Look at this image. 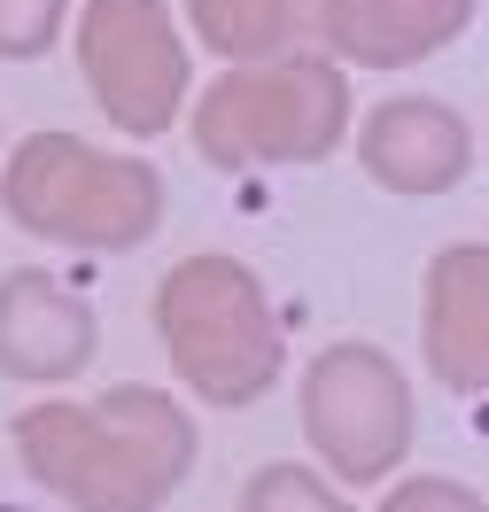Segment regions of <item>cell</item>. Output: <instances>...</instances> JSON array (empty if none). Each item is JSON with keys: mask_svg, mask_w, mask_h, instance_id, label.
Masks as SVG:
<instances>
[{"mask_svg": "<svg viewBox=\"0 0 489 512\" xmlns=\"http://www.w3.org/2000/svg\"><path fill=\"white\" fill-rule=\"evenodd\" d=\"M16 458L63 512H163L195 474V419L171 388H101L94 404L47 396L16 412Z\"/></svg>", "mask_w": 489, "mask_h": 512, "instance_id": "obj_1", "label": "cell"}, {"mask_svg": "<svg viewBox=\"0 0 489 512\" xmlns=\"http://www.w3.org/2000/svg\"><path fill=\"white\" fill-rule=\"evenodd\" d=\"M156 334L187 396L210 412H249L280 381V319L264 295L257 264L226 249L179 256L156 280Z\"/></svg>", "mask_w": 489, "mask_h": 512, "instance_id": "obj_2", "label": "cell"}, {"mask_svg": "<svg viewBox=\"0 0 489 512\" xmlns=\"http://www.w3.org/2000/svg\"><path fill=\"white\" fill-rule=\"evenodd\" d=\"M350 70L295 47L272 63H233L226 78H210L195 101V156L210 171H257V163H326L350 140Z\"/></svg>", "mask_w": 489, "mask_h": 512, "instance_id": "obj_3", "label": "cell"}, {"mask_svg": "<svg viewBox=\"0 0 489 512\" xmlns=\"http://www.w3.org/2000/svg\"><path fill=\"white\" fill-rule=\"evenodd\" d=\"M0 210L32 241L117 256L163 225V171L140 156H109L78 132H32L0 171Z\"/></svg>", "mask_w": 489, "mask_h": 512, "instance_id": "obj_4", "label": "cell"}, {"mask_svg": "<svg viewBox=\"0 0 489 512\" xmlns=\"http://www.w3.org/2000/svg\"><path fill=\"white\" fill-rule=\"evenodd\" d=\"M303 443L326 458L342 489H373L404 466L412 450V381L389 350L373 342H326L303 365Z\"/></svg>", "mask_w": 489, "mask_h": 512, "instance_id": "obj_5", "label": "cell"}, {"mask_svg": "<svg viewBox=\"0 0 489 512\" xmlns=\"http://www.w3.org/2000/svg\"><path fill=\"white\" fill-rule=\"evenodd\" d=\"M78 70L94 86L101 117L132 140H156L187 117V47L163 0H86L78 16Z\"/></svg>", "mask_w": 489, "mask_h": 512, "instance_id": "obj_6", "label": "cell"}, {"mask_svg": "<svg viewBox=\"0 0 489 512\" xmlns=\"http://www.w3.org/2000/svg\"><path fill=\"white\" fill-rule=\"evenodd\" d=\"M101 350V319L86 295H70L47 264H16L0 280V373L8 381H78Z\"/></svg>", "mask_w": 489, "mask_h": 512, "instance_id": "obj_7", "label": "cell"}, {"mask_svg": "<svg viewBox=\"0 0 489 512\" xmlns=\"http://www.w3.org/2000/svg\"><path fill=\"white\" fill-rule=\"evenodd\" d=\"M358 163L389 194H451L474 171V132L451 101L404 94V101H381L358 125Z\"/></svg>", "mask_w": 489, "mask_h": 512, "instance_id": "obj_8", "label": "cell"}, {"mask_svg": "<svg viewBox=\"0 0 489 512\" xmlns=\"http://www.w3.org/2000/svg\"><path fill=\"white\" fill-rule=\"evenodd\" d=\"M420 350L451 396H489V241H451L427 264Z\"/></svg>", "mask_w": 489, "mask_h": 512, "instance_id": "obj_9", "label": "cell"}, {"mask_svg": "<svg viewBox=\"0 0 489 512\" xmlns=\"http://www.w3.org/2000/svg\"><path fill=\"white\" fill-rule=\"evenodd\" d=\"M482 0H326L319 16V55L365 70H404L443 55Z\"/></svg>", "mask_w": 489, "mask_h": 512, "instance_id": "obj_10", "label": "cell"}, {"mask_svg": "<svg viewBox=\"0 0 489 512\" xmlns=\"http://www.w3.org/2000/svg\"><path fill=\"white\" fill-rule=\"evenodd\" d=\"M326 0H187V24L226 63H272L295 47H319Z\"/></svg>", "mask_w": 489, "mask_h": 512, "instance_id": "obj_11", "label": "cell"}, {"mask_svg": "<svg viewBox=\"0 0 489 512\" xmlns=\"http://www.w3.org/2000/svg\"><path fill=\"white\" fill-rule=\"evenodd\" d=\"M241 512H358L342 489L326 474H311V466H257V474L241 481Z\"/></svg>", "mask_w": 489, "mask_h": 512, "instance_id": "obj_12", "label": "cell"}, {"mask_svg": "<svg viewBox=\"0 0 489 512\" xmlns=\"http://www.w3.org/2000/svg\"><path fill=\"white\" fill-rule=\"evenodd\" d=\"M63 24H70V0H0V63L55 55Z\"/></svg>", "mask_w": 489, "mask_h": 512, "instance_id": "obj_13", "label": "cell"}, {"mask_svg": "<svg viewBox=\"0 0 489 512\" xmlns=\"http://www.w3.org/2000/svg\"><path fill=\"white\" fill-rule=\"evenodd\" d=\"M381 512H489V497L458 474H412L381 497Z\"/></svg>", "mask_w": 489, "mask_h": 512, "instance_id": "obj_14", "label": "cell"}]
</instances>
